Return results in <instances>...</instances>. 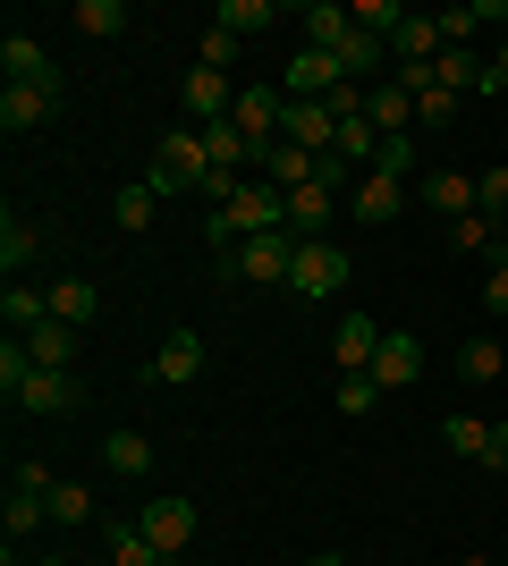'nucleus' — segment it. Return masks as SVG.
<instances>
[{"label": "nucleus", "mask_w": 508, "mask_h": 566, "mask_svg": "<svg viewBox=\"0 0 508 566\" xmlns=\"http://www.w3.org/2000/svg\"><path fill=\"white\" fill-rule=\"evenodd\" d=\"M348 245H331V237H297V262H289V296L297 305H322V296H339L348 287Z\"/></svg>", "instance_id": "nucleus-1"}, {"label": "nucleus", "mask_w": 508, "mask_h": 566, "mask_svg": "<svg viewBox=\"0 0 508 566\" xmlns=\"http://www.w3.org/2000/svg\"><path fill=\"white\" fill-rule=\"evenodd\" d=\"M153 195H187V187H212V153H204V136L195 127H178V136L153 144Z\"/></svg>", "instance_id": "nucleus-2"}, {"label": "nucleus", "mask_w": 508, "mask_h": 566, "mask_svg": "<svg viewBox=\"0 0 508 566\" xmlns=\"http://www.w3.org/2000/svg\"><path fill=\"white\" fill-rule=\"evenodd\" d=\"M289 262H297V237L289 229H263V237H246L238 254H229V280H246V287H289Z\"/></svg>", "instance_id": "nucleus-3"}, {"label": "nucleus", "mask_w": 508, "mask_h": 566, "mask_svg": "<svg viewBox=\"0 0 508 566\" xmlns=\"http://www.w3.org/2000/svg\"><path fill=\"white\" fill-rule=\"evenodd\" d=\"M195 499H145V507H136V533H145L153 549H162V558H178V549L195 542Z\"/></svg>", "instance_id": "nucleus-4"}, {"label": "nucleus", "mask_w": 508, "mask_h": 566, "mask_svg": "<svg viewBox=\"0 0 508 566\" xmlns=\"http://www.w3.org/2000/svg\"><path fill=\"white\" fill-rule=\"evenodd\" d=\"M322 161H331V153H305V144H255V169H263L271 187L280 195H297V187H322Z\"/></svg>", "instance_id": "nucleus-5"}, {"label": "nucleus", "mask_w": 508, "mask_h": 566, "mask_svg": "<svg viewBox=\"0 0 508 566\" xmlns=\"http://www.w3.org/2000/svg\"><path fill=\"white\" fill-rule=\"evenodd\" d=\"M178 102H187V118L195 127H220V118L238 111V85L220 69H187V85H178Z\"/></svg>", "instance_id": "nucleus-6"}, {"label": "nucleus", "mask_w": 508, "mask_h": 566, "mask_svg": "<svg viewBox=\"0 0 508 566\" xmlns=\"http://www.w3.org/2000/svg\"><path fill=\"white\" fill-rule=\"evenodd\" d=\"M440 51H449V34H440V18H424V9H407V25L390 34V60H398V69H433Z\"/></svg>", "instance_id": "nucleus-7"}, {"label": "nucleus", "mask_w": 508, "mask_h": 566, "mask_svg": "<svg viewBox=\"0 0 508 566\" xmlns=\"http://www.w3.org/2000/svg\"><path fill=\"white\" fill-rule=\"evenodd\" d=\"M145 373L162 380V389H187V380L204 373V338H195V331H169L162 347H153V364H145Z\"/></svg>", "instance_id": "nucleus-8"}, {"label": "nucleus", "mask_w": 508, "mask_h": 566, "mask_svg": "<svg viewBox=\"0 0 508 566\" xmlns=\"http://www.w3.org/2000/svg\"><path fill=\"white\" fill-rule=\"evenodd\" d=\"M246 127V144H280V118H289V94L280 85H255V94H238V111H229Z\"/></svg>", "instance_id": "nucleus-9"}, {"label": "nucleus", "mask_w": 508, "mask_h": 566, "mask_svg": "<svg viewBox=\"0 0 508 566\" xmlns=\"http://www.w3.org/2000/svg\"><path fill=\"white\" fill-rule=\"evenodd\" d=\"M51 102H60V85H9L0 94V136H34L51 118Z\"/></svg>", "instance_id": "nucleus-10"}, {"label": "nucleus", "mask_w": 508, "mask_h": 566, "mask_svg": "<svg viewBox=\"0 0 508 566\" xmlns=\"http://www.w3.org/2000/svg\"><path fill=\"white\" fill-rule=\"evenodd\" d=\"M18 406H25V415H76L85 398H76V380H69V373L34 364V373H25V389H18Z\"/></svg>", "instance_id": "nucleus-11"}, {"label": "nucleus", "mask_w": 508, "mask_h": 566, "mask_svg": "<svg viewBox=\"0 0 508 566\" xmlns=\"http://www.w3.org/2000/svg\"><path fill=\"white\" fill-rule=\"evenodd\" d=\"M348 203H356V220H364V229H382V220H398V212H407V187H398V178H373V169H364L356 187H348Z\"/></svg>", "instance_id": "nucleus-12"}, {"label": "nucleus", "mask_w": 508, "mask_h": 566, "mask_svg": "<svg viewBox=\"0 0 508 566\" xmlns=\"http://www.w3.org/2000/svg\"><path fill=\"white\" fill-rule=\"evenodd\" d=\"M339 76H348V69H339L331 51H297V60H289V85H280V94H289V102H322Z\"/></svg>", "instance_id": "nucleus-13"}, {"label": "nucleus", "mask_w": 508, "mask_h": 566, "mask_svg": "<svg viewBox=\"0 0 508 566\" xmlns=\"http://www.w3.org/2000/svg\"><path fill=\"white\" fill-rule=\"evenodd\" d=\"M297 25H305V51H348V34H356V18L339 9V0H314V9H297Z\"/></svg>", "instance_id": "nucleus-14"}, {"label": "nucleus", "mask_w": 508, "mask_h": 566, "mask_svg": "<svg viewBox=\"0 0 508 566\" xmlns=\"http://www.w3.org/2000/svg\"><path fill=\"white\" fill-rule=\"evenodd\" d=\"M0 76H9V85H60V69L43 60L34 34H9V43H0Z\"/></svg>", "instance_id": "nucleus-15"}, {"label": "nucleus", "mask_w": 508, "mask_h": 566, "mask_svg": "<svg viewBox=\"0 0 508 566\" xmlns=\"http://www.w3.org/2000/svg\"><path fill=\"white\" fill-rule=\"evenodd\" d=\"M331 355L348 364V373H373V355H382V322H364V313H348L331 331Z\"/></svg>", "instance_id": "nucleus-16"}, {"label": "nucleus", "mask_w": 508, "mask_h": 566, "mask_svg": "<svg viewBox=\"0 0 508 566\" xmlns=\"http://www.w3.org/2000/svg\"><path fill=\"white\" fill-rule=\"evenodd\" d=\"M280 136H289V144H305V153H331V144H339V118L322 111V102H289Z\"/></svg>", "instance_id": "nucleus-17"}, {"label": "nucleus", "mask_w": 508, "mask_h": 566, "mask_svg": "<svg viewBox=\"0 0 508 566\" xmlns=\"http://www.w3.org/2000/svg\"><path fill=\"white\" fill-rule=\"evenodd\" d=\"M415 373H424V347H415L407 331H382V355H373V380H382V389H407Z\"/></svg>", "instance_id": "nucleus-18"}, {"label": "nucleus", "mask_w": 508, "mask_h": 566, "mask_svg": "<svg viewBox=\"0 0 508 566\" xmlns=\"http://www.w3.org/2000/svg\"><path fill=\"white\" fill-rule=\"evenodd\" d=\"M424 203H433V212L458 229V220L475 212V178H466V169H433V178H424Z\"/></svg>", "instance_id": "nucleus-19"}, {"label": "nucleus", "mask_w": 508, "mask_h": 566, "mask_svg": "<svg viewBox=\"0 0 508 566\" xmlns=\"http://www.w3.org/2000/svg\"><path fill=\"white\" fill-rule=\"evenodd\" d=\"M0 322H9V338L43 331V322H51V287H25V280H9V296H0Z\"/></svg>", "instance_id": "nucleus-20"}, {"label": "nucleus", "mask_w": 508, "mask_h": 566, "mask_svg": "<svg viewBox=\"0 0 508 566\" xmlns=\"http://www.w3.org/2000/svg\"><path fill=\"white\" fill-rule=\"evenodd\" d=\"M102 465L120 473V482H145L153 473V440L145 431H102Z\"/></svg>", "instance_id": "nucleus-21"}, {"label": "nucleus", "mask_w": 508, "mask_h": 566, "mask_svg": "<svg viewBox=\"0 0 508 566\" xmlns=\"http://www.w3.org/2000/svg\"><path fill=\"white\" fill-rule=\"evenodd\" d=\"M348 203V195H331V187H297L289 195V237H314V229H331V212Z\"/></svg>", "instance_id": "nucleus-22"}, {"label": "nucleus", "mask_w": 508, "mask_h": 566, "mask_svg": "<svg viewBox=\"0 0 508 566\" xmlns=\"http://www.w3.org/2000/svg\"><path fill=\"white\" fill-rule=\"evenodd\" d=\"M43 254V229H34V220H0V271H9V280H25V262Z\"/></svg>", "instance_id": "nucleus-23"}, {"label": "nucleus", "mask_w": 508, "mask_h": 566, "mask_svg": "<svg viewBox=\"0 0 508 566\" xmlns=\"http://www.w3.org/2000/svg\"><path fill=\"white\" fill-rule=\"evenodd\" d=\"M484 69H491V60H475L466 43H449V51L433 60V85H440V94H475V85H484Z\"/></svg>", "instance_id": "nucleus-24"}, {"label": "nucleus", "mask_w": 508, "mask_h": 566, "mask_svg": "<svg viewBox=\"0 0 508 566\" xmlns=\"http://www.w3.org/2000/svg\"><path fill=\"white\" fill-rule=\"evenodd\" d=\"M76 338H85V331L43 322V331H25V355H34V364H51V373H69V364H76Z\"/></svg>", "instance_id": "nucleus-25"}, {"label": "nucleus", "mask_w": 508, "mask_h": 566, "mask_svg": "<svg viewBox=\"0 0 508 566\" xmlns=\"http://www.w3.org/2000/svg\"><path fill=\"white\" fill-rule=\"evenodd\" d=\"M331 153L348 169H373V161H382V127H373V118H339V144H331Z\"/></svg>", "instance_id": "nucleus-26"}, {"label": "nucleus", "mask_w": 508, "mask_h": 566, "mask_svg": "<svg viewBox=\"0 0 508 566\" xmlns=\"http://www.w3.org/2000/svg\"><path fill=\"white\" fill-rule=\"evenodd\" d=\"M94 313H102L94 280H60V287H51V322H69V331H85Z\"/></svg>", "instance_id": "nucleus-27"}, {"label": "nucleus", "mask_w": 508, "mask_h": 566, "mask_svg": "<svg viewBox=\"0 0 508 566\" xmlns=\"http://www.w3.org/2000/svg\"><path fill=\"white\" fill-rule=\"evenodd\" d=\"M440 449H449V457H466V465H484L491 423H484V415H449V423H440Z\"/></svg>", "instance_id": "nucleus-28"}, {"label": "nucleus", "mask_w": 508, "mask_h": 566, "mask_svg": "<svg viewBox=\"0 0 508 566\" xmlns=\"http://www.w3.org/2000/svg\"><path fill=\"white\" fill-rule=\"evenodd\" d=\"M212 25H229V34L246 43V34H263V25H280V9H271V0H220V18H212Z\"/></svg>", "instance_id": "nucleus-29"}, {"label": "nucleus", "mask_w": 508, "mask_h": 566, "mask_svg": "<svg viewBox=\"0 0 508 566\" xmlns=\"http://www.w3.org/2000/svg\"><path fill=\"white\" fill-rule=\"evenodd\" d=\"M331 398H339V415H356V423H364V415H373V406H382L390 389H382L373 373H339V389H331Z\"/></svg>", "instance_id": "nucleus-30"}, {"label": "nucleus", "mask_w": 508, "mask_h": 566, "mask_svg": "<svg viewBox=\"0 0 508 566\" xmlns=\"http://www.w3.org/2000/svg\"><path fill=\"white\" fill-rule=\"evenodd\" d=\"M153 212H162V195H153L145 178H136V187H120V195H111V220H120V229H153Z\"/></svg>", "instance_id": "nucleus-31"}, {"label": "nucleus", "mask_w": 508, "mask_h": 566, "mask_svg": "<svg viewBox=\"0 0 508 566\" xmlns=\"http://www.w3.org/2000/svg\"><path fill=\"white\" fill-rule=\"evenodd\" d=\"M500 373H508L500 338H466V355H458V380H475V389H484V380H500Z\"/></svg>", "instance_id": "nucleus-32"}, {"label": "nucleus", "mask_w": 508, "mask_h": 566, "mask_svg": "<svg viewBox=\"0 0 508 566\" xmlns=\"http://www.w3.org/2000/svg\"><path fill=\"white\" fill-rule=\"evenodd\" d=\"M415 169H424V144H415V136H382V161H373V178H398V187H407Z\"/></svg>", "instance_id": "nucleus-33"}, {"label": "nucleus", "mask_w": 508, "mask_h": 566, "mask_svg": "<svg viewBox=\"0 0 508 566\" xmlns=\"http://www.w3.org/2000/svg\"><path fill=\"white\" fill-rule=\"evenodd\" d=\"M382 60H390V43H373V34H348V51H339V69L356 76V85H373V76H382Z\"/></svg>", "instance_id": "nucleus-34"}, {"label": "nucleus", "mask_w": 508, "mask_h": 566, "mask_svg": "<svg viewBox=\"0 0 508 566\" xmlns=\"http://www.w3.org/2000/svg\"><path fill=\"white\" fill-rule=\"evenodd\" d=\"M0 524H9V549H18L25 533H43V524H51V499H25V491H9V516H0Z\"/></svg>", "instance_id": "nucleus-35"}, {"label": "nucleus", "mask_w": 508, "mask_h": 566, "mask_svg": "<svg viewBox=\"0 0 508 566\" xmlns=\"http://www.w3.org/2000/svg\"><path fill=\"white\" fill-rule=\"evenodd\" d=\"M195 69H238V34H229V25H204V43H195Z\"/></svg>", "instance_id": "nucleus-36"}, {"label": "nucleus", "mask_w": 508, "mask_h": 566, "mask_svg": "<svg viewBox=\"0 0 508 566\" xmlns=\"http://www.w3.org/2000/svg\"><path fill=\"white\" fill-rule=\"evenodd\" d=\"M475 212H484V220H500V212H508V161L475 169Z\"/></svg>", "instance_id": "nucleus-37"}, {"label": "nucleus", "mask_w": 508, "mask_h": 566, "mask_svg": "<svg viewBox=\"0 0 508 566\" xmlns=\"http://www.w3.org/2000/svg\"><path fill=\"white\" fill-rule=\"evenodd\" d=\"M76 25L85 34H127V0H76Z\"/></svg>", "instance_id": "nucleus-38"}, {"label": "nucleus", "mask_w": 508, "mask_h": 566, "mask_svg": "<svg viewBox=\"0 0 508 566\" xmlns=\"http://www.w3.org/2000/svg\"><path fill=\"white\" fill-rule=\"evenodd\" d=\"M51 524H94V491H85V482H60V491H51Z\"/></svg>", "instance_id": "nucleus-39"}, {"label": "nucleus", "mask_w": 508, "mask_h": 566, "mask_svg": "<svg viewBox=\"0 0 508 566\" xmlns=\"http://www.w3.org/2000/svg\"><path fill=\"white\" fill-rule=\"evenodd\" d=\"M449 245H458V254H491V245H500V220H484V212H466L458 229H449Z\"/></svg>", "instance_id": "nucleus-40"}, {"label": "nucleus", "mask_w": 508, "mask_h": 566, "mask_svg": "<svg viewBox=\"0 0 508 566\" xmlns=\"http://www.w3.org/2000/svg\"><path fill=\"white\" fill-rule=\"evenodd\" d=\"M9 491H25V499H51V491H60V473H51L43 457H18V473H9Z\"/></svg>", "instance_id": "nucleus-41"}, {"label": "nucleus", "mask_w": 508, "mask_h": 566, "mask_svg": "<svg viewBox=\"0 0 508 566\" xmlns=\"http://www.w3.org/2000/svg\"><path fill=\"white\" fill-rule=\"evenodd\" d=\"M449 118H458V94H440V85L415 94V127H449Z\"/></svg>", "instance_id": "nucleus-42"}, {"label": "nucleus", "mask_w": 508, "mask_h": 566, "mask_svg": "<svg viewBox=\"0 0 508 566\" xmlns=\"http://www.w3.org/2000/svg\"><path fill=\"white\" fill-rule=\"evenodd\" d=\"M440 34H449V43H466V34H475V0H458V9H440Z\"/></svg>", "instance_id": "nucleus-43"}, {"label": "nucleus", "mask_w": 508, "mask_h": 566, "mask_svg": "<svg viewBox=\"0 0 508 566\" xmlns=\"http://www.w3.org/2000/svg\"><path fill=\"white\" fill-rule=\"evenodd\" d=\"M484 305H491V322H508V262H500V271L484 280Z\"/></svg>", "instance_id": "nucleus-44"}, {"label": "nucleus", "mask_w": 508, "mask_h": 566, "mask_svg": "<svg viewBox=\"0 0 508 566\" xmlns=\"http://www.w3.org/2000/svg\"><path fill=\"white\" fill-rule=\"evenodd\" d=\"M305 566H356V558H348V549H314Z\"/></svg>", "instance_id": "nucleus-45"}, {"label": "nucleus", "mask_w": 508, "mask_h": 566, "mask_svg": "<svg viewBox=\"0 0 508 566\" xmlns=\"http://www.w3.org/2000/svg\"><path fill=\"white\" fill-rule=\"evenodd\" d=\"M491 69H500V76H508V34H500V51H491Z\"/></svg>", "instance_id": "nucleus-46"}, {"label": "nucleus", "mask_w": 508, "mask_h": 566, "mask_svg": "<svg viewBox=\"0 0 508 566\" xmlns=\"http://www.w3.org/2000/svg\"><path fill=\"white\" fill-rule=\"evenodd\" d=\"M34 566H76V558H34Z\"/></svg>", "instance_id": "nucleus-47"}, {"label": "nucleus", "mask_w": 508, "mask_h": 566, "mask_svg": "<svg viewBox=\"0 0 508 566\" xmlns=\"http://www.w3.org/2000/svg\"><path fill=\"white\" fill-rule=\"evenodd\" d=\"M491 566H500V558H491Z\"/></svg>", "instance_id": "nucleus-48"}]
</instances>
